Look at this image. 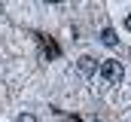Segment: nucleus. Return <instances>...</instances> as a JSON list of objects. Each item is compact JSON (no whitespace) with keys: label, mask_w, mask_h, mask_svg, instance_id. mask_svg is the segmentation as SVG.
<instances>
[{"label":"nucleus","mask_w":131,"mask_h":122,"mask_svg":"<svg viewBox=\"0 0 131 122\" xmlns=\"http://www.w3.org/2000/svg\"><path fill=\"white\" fill-rule=\"evenodd\" d=\"M98 73H101V79H104L107 86H122V79H125V67H122V61H104Z\"/></svg>","instance_id":"nucleus-1"},{"label":"nucleus","mask_w":131,"mask_h":122,"mask_svg":"<svg viewBox=\"0 0 131 122\" xmlns=\"http://www.w3.org/2000/svg\"><path fill=\"white\" fill-rule=\"evenodd\" d=\"M76 70H79L82 76H95V73H98V61L92 58V55H82V58L76 61Z\"/></svg>","instance_id":"nucleus-2"},{"label":"nucleus","mask_w":131,"mask_h":122,"mask_svg":"<svg viewBox=\"0 0 131 122\" xmlns=\"http://www.w3.org/2000/svg\"><path fill=\"white\" fill-rule=\"evenodd\" d=\"M101 43H104V46H116V43H119L116 30H113V28H104V30H101Z\"/></svg>","instance_id":"nucleus-3"},{"label":"nucleus","mask_w":131,"mask_h":122,"mask_svg":"<svg viewBox=\"0 0 131 122\" xmlns=\"http://www.w3.org/2000/svg\"><path fill=\"white\" fill-rule=\"evenodd\" d=\"M15 122H37V116H34V113H21Z\"/></svg>","instance_id":"nucleus-4"},{"label":"nucleus","mask_w":131,"mask_h":122,"mask_svg":"<svg viewBox=\"0 0 131 122\" xmlns=\"http://www.w3.org/2000/svg\"><path fill=\"white\" fill-rule=\"evenodd\" d=\"M125 28H128V30H131V15H128V18H125Z\"/></svg>","instance_id":"nucleus-5"}]
</instances>
